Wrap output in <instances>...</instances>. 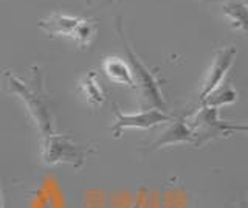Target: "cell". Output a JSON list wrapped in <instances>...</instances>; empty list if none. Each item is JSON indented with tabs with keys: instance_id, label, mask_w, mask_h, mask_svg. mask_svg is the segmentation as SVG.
Returning a JSON list of instances; mask_svg holds the SVG:
<instances>
[{
	"instance_id": "6da1fadb",
	"label": "cell",
	"mask_w": 248,
	"mask_h": 208,
	"mask_svg": "<svg viewBox=\"0 0 248 208\" xmlns=\"http://www.w3.org/2000/svg\"><path fill=\"white\" fill-rule=\"evenodd\" d=\"M3 86L8 94L17 96L25 104L30 117L33 118L36 126L42 135L54 132V115L53 106L48 94L45 92L41 68L33 67L30 81H23L11 72L3 73Z\"/></svg>"
},
{
	"instance_id": "7a4b0ae2",
	"label": "cell",
	"mask_w": 248,
	"mask_h": 208,
	"mask_svg": "<svg viewBox=\"0 0 248 208\" xmlns=\"http://www.w3.org/2000/svg\"><path fill=\"white\" fill-rule=\"evenodd\" d=\"M92 154H96V149L90 143L75 142L67 134L53 132L42 135L41 140V157L42 161L48 166L70 165L75 168H82L85 160Z\"/></svg>"
},
{
	"instance_id": "3957f363",
	"label": "cell",
	"mask_w": 248,
	"mask_h": 208,
	"mask_svg": "<svg viewBox=\"0 0 248 208\" xmlns=\"http://www.w3.org/2000/svg\"><path fill=\"white\" fill-rule=\"evenodd\" d=\"M116 32H118L124 50H126V55L129 59V65L132 75H134V81H135V89L140 90L141 94V103L144 106H151V109H165V98L160 90V81L157 80V75L154 70L147 68L141 61H140L138 55L132 50L129 45L127 39L124 37V30H123V19L118 16L116 17Z\"/></svg>"
},
{
	"instance_id": "277c9868",
	"label": "cell",
	"mask_w": 248,
	"mask_h": 208,
	"mask_svg": "<svg viewBox=\"0 0 248 208\" xmlns=\"http://www.w3.org/2000/svg\"><path fill=\"white\" fill-rule=\"evenodd\" d=\"M194 135V146H202L214 138H223L231 134L242 130L245 132L247 126H237L225 121L219 117V109L209 106H200L189 118H186Z\"/></svg>"
},
{
	"instance_id": "5b68a950",
	"label": "cell",
	"mask_w": 248,
	"mask_h": 208,
	"mask_svg": "<svg viewBox=\"0 0 248 208\" xmlns=\"http://www.w3.org/2000/svg\"><path fill=\"white\" fill-rule=\"evenodd\" d=\"M115 117L116 121L112 126V132L115 137H120L124 129H151L174 120L170 115L160 109H147L138 113H123L116 109Z\"/></svg>"
},
{
	"instance_id": "8992f818",
	"label": "cell",
	"mask_w": 248,
	"mask_h": 208,
	"mask_svg": "<svg viewBox=\"0 0 248 208\" xmlns=\"http://www.w3.org/2000/svg\"><path fill=\"white\" fill-rule=\"evenodd\" d=\"M236 48L234 47H222L216 51L213 64L209 67L208 75L203 81V86L200 90V96H199V103L208 94H211L214 89H217L222 84L225 75L228 73L231 68L232 63H234L236 58Z\"/></svg>"
},
{
	"instance_id": "52a82bcc",
	"label": "cell",
	"mask_w": 248,
	"mask_h": 208,
	"mask_svg": "<svg viewBox=\"0 0 248 208\" xmlns=\"http://www.w3.org/2000/svg\"><path fill=\"white\" fill-rule=\"evenodd\" d=\"M192 142H194V135H192V130L188 125V121H186V118H177V120H172L170 126L147 148V151L151 152L155 149L165 148V146L192 143Z\"/></svg>"
},
{
	"instance_id": "ba28073f",
	"label": "cell",
	"mask_w": 248,
	"mask_h": 208,
	"mask_svg": "<svg viewBox=\"0 0 248 208\" xmlns=\"http://www.w3.org/2000/svg\"><path fill=\"white\" fill-rule=\"evenodd\" d=\"M79 22L81 17L70 16L65 13H53L39 22V28L44 30L48 36H64L73 39Z\"/></svg>"
},
{
	"instance_id": "9c48e42d",
	"label": "cell",
	"mask_w": 248,
	"mask_h": 208,
	"mask_svg": "<svg viewBox=\"0 0 248 208\" xmlns=\"http://www.w3.org/2000/svg\"><path fill=\"white\" fill-rule=\"evenodd\" d=\"M103 70L106 76L112 82L120 84V86H127L130 89H135L134 75H132L130 65L118 56H108L103 63Z\"/></svg>"
},
{
	"instance_id": "30bf717a",
	"label": "cell",
	"mask_w": 248,
	"mask_h": 208,
	"mask_svg": "<svg viewBox=\"0 0 248 208\" xmlns=\"http://www.w3.org/2000/svg\"><path fill=\"white\" fill-rule=\"evenodd\" d=\"M78 94L82 98L84 103H87L92 107H98L104 103V90L98 81V73L95 70H90L78 84Z\"/></svg>"
},
{
	"instance_id": "8fae6325",
	"label": "cell",
	"mask_w": 248,
	"mask_h": 208,
	"mask_svg": "<svg viewBox=\"0 0 248 208\" xmlns=\"http://www.w3.org/2000/svg\"><path fill=\"white\" fill-rule=\"evenodd\" d=\"M237 99V92L232 89L230 84H225L214 89L211 94H208L203 99L200 101V106H209V107H216L219 109L222 106L232 104Z\"/></svg>"
},
{
	"instance_id": "7c38bea8",
	"label": "cell",
	"mask_w": 248,
	"mask_h": 208,
	"mask_svg": "<svg viewBox=\"0 0 248 208\" xmlns=\"http://www.w3.org/2000/svg\"><path fill=\"white\" fill-rule=\"evenodd\" d=\"M223 13L231 22V25L236 30H240L242 33L247 32V6L245 3L230 2L223 3Z\"/></svg>"
},
{
	"instance_id": "4fadbf2b",
	"label": "cell",
	"mask_w": 248,
	"mask_h": 208,
	"mask_svg": "<svg viewBox=\"0 0 248 208\" xmlns=\"http://www.w3.org/2000/svg\"><path fill=\"white\" fill-rule=\"evenodd\" d=\"M96 36V24L90 19H81L79 25L76 28V33L73 36V41L82 48L90 47Z\"/></svg>"
},
{
	"instance_id": "5bb4252c",
	"label": "cell",
	"mask_w": 248,
	"mask_h": 208,
	"mask_svg": "<svg viewBox=\"0 0 248 208\" xmlns=\"http://www.w3.org/2000/svg\"><path fill=\"white\" fill-rule=\"evenodd\" d=\"M0 208H5V202H3V194H2V188H0Z\"/></svg>"
},
{
	"instance_id": "9a60e30c",
	"label": "cell",
	"mask_w": 248,
	"mask_h": 208,
	"mask_svg": "<svg viewBox=\"0 0 248 208\" xmlns=\"http://www.w3.org/2000/svg\"><path fill=\"white\" fill-rule=\"evenodd\" d=\"M132 208H138V205H134V207H132Z\"/></svg>"
},
{
	"instance_id": "2e32d148",
	"label": "cell",
	"mask_w": 248,
	"mask_h": 208,
	"mask_svg": "<svg viewBox=\"0 0 248 208\" xmlns=\"http://www.w3.org/2000/svg\"><path fill=\"white\" fill-rule=\"evenodd\" d=\"M108 2H115V0H108Z\"/></svg>"
},
{
	"instance_id": "e0dca14e",
	"label": "cell",
	"mask_w": 248,
	"mask_h": 208,
	"mask_svg": "<svg viewBox=\"0 0 248 208\" xmlns=\"http://www.w3.org/2000/svg\"><path fill=\"white\" fill-rule=\"evenodd\" d=\"M205 2H209V0H205Z\"/></svg>"
}]
</instances>
